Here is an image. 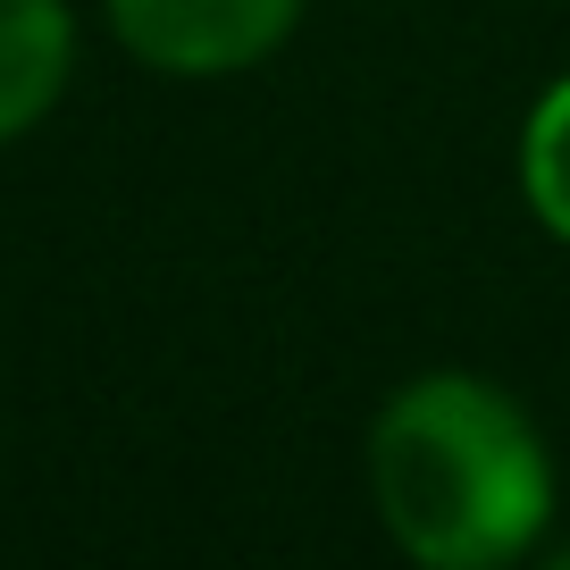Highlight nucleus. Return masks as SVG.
I'll return each instance as SVG.
<instances>
[{"label":"nucleus","mask_w":570,"mask_h":570,"mask_svg":"<svg viewBox=\"0 0 570 570\" xmlns=\"http://www.w3.org/2000/svg\"><path fill=\"white\" fill-rule=\"evenodd\" d=\"M370 495L386 537L428 570H503L553 512V462L529 411L487 377H411L370 428Z\"/></svg>","instance_id":"nucleus-1"},{"label":"nucleus","mask_w":570,"mask_h":570,"mask_svg":"<svg viewBox=\"0 0 570 570\" xmlns=\"http://www.w3.org/2000/svg\"><path fill=\"white\" fill-rule=\"evenodd\" d=\"M118 42L135 59L168 76H227V68H252L268 59L294 18H303V0H101Z\"/></svg>","instance_id":"nucleus-2"},{"label":"nucleus","mask_w":570,"mask_h":570,"mask_svg":"<svg viewBox=\"0 0 570 570\" xmlns=\"http://www.w3.org/2000/svg\"><path fill=\"white\" fill-rule=\"evenodd\" d=\"M68 9L59 0H0V142L26 135L68 85Z\"/></svg>","instance_id":"nucleus-3"},{"label":"nucleus","mask_w":570,"mask_h":570,"mask_svg":"<svg viewBox=\"0 0 570 570\" xmlns=\"http://www.w3.org/2000/svg\"><path fill=\"white\" fill-rule=\"evenodd\" d=\"M520 194H529L537 227L553 244H570V76L529 109V135H520Z\"/></svg>","instance_id":"nucleus-4"}]
</instances>
